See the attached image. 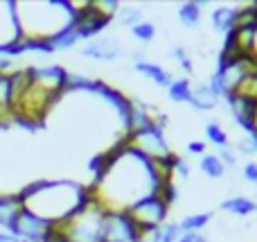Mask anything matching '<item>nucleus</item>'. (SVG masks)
<instances>
[{"instance_id": "1", "label": "nucleus", "mask_w": 257, "mask_h": 242, "mask_svg": "<svg viewBox=\"0 0 257 242\" xmlns=\"http://www.w3.org/2000/svg\"><path fill=\"white\" fill-rule=\"evenodd\" d=\"M23 208L48 224H61L88 197V188L70 181H36L16 193Z\"/></svg>"}, {"instance_id": "2", "label": "nucleus", "mask_w": 257, "mask_h": 242, "mask_svg": "<svg viewBox=\"0 0 257 242\" xmlns=\"http://www.w3.org/2000/svg\"><path fill=\"white\" fill-rule=\"evenodd\" d=\"M18 39L50 43L54 36L70 30L75 7L68 3H14Z\"/></svg>"}, {"instance_id": "3", "label": "nucleus", "mask_w": 257, "mask_h": 242, "mask_svg": "<svg viewBox=\"0 0 257 242\" xmlns=\"http://www.w3.org/2000/svg\"><path fill=\"white\" fill-rule=\"evenodd\" d=\"M104 217H106V208L88 195L86 202L68 220L54 226L61 231L66 242H102Z\"/></svg>"}, {"instance_id": "4", "label": "nucleus", "mask_w": 257, "mask_h": 242, "mask_svg": "<svg viewBox=\"0 0 257 242\" xmlns=\"http://www.w3.org/2000/svg\"><path fill=\"white\" fill-rule=\"evenodd\" d=\"M126 147H131L133 152H138L140 156L149 158V161H167L174 156L172 147L167 143V134H165V125L163 122H154V125L145 127L140 131L124 136Z\"/></svg>"}, {"instance_id": "5", "label": "nucleus", "mask_w": 257, "mask_h": 242, "mask_svg": "<svg viewBox=\"0 0 257 242\" xmlns=\"http://www.w3.org/2000/svg\"><path fill=\"white\" fill-rule=\"evenodd\" d=\"M126 215L136 222V226L140 229L142 238H145V235H149L154 229H158V226H163L165 222H167L169 202L160 193L149 195V197L140 199L138 204H133L126 211Z\"/></svg>"}, {"instance_id": "6", "label": "nucleus", "mask_w": 257, "mask_h": 242, "mask_svg": "<svg viewBox=\"0 0 257 242\" xmlns=\"http://www.w3.org/2000/svg\"><path fill=\"white\" fill-rule=\"evenodd\" d=\"M142 233L126 211H106L102 242H140Z\"/></svg>"}, {"instance_id": "7", "label": "nucleus", "mask_w": 257, "mask_h": 242, "mask_svg": "<svg viewBox=\"0 0 257 242\" xmlns=\"http://www.w3.org/2000/svg\"><path fill=\"white\" fill-rule=\"evenodd\" d=\"M111 18H106L95 3L81 5L79 9L75 7V18H72V30L79 34V39H93V36H99V32L106 30Z\"/></svg>"}, {"instance_id": "8", "label": "nucleus", "mask_w": 257, "mask_h": 242, "mask_svg": "<svg viewBox=\"0 0 257 242\" xmlns=\"http://www.w3.org/2000/svg\"><path fill=\"white\" fill-rule=\"evenodd\" d=\"M48 229H50L48 222H43L41 217H36L34 213L23 208V211L16 215V220H14L9 233L16 235L21 242H43Z\"/></svg>"}, {"instance_id": "9", "label": "nucleus", "mask_w": 257, "mask_h": 242, "mask_svg": "<svg viewBox=\"0 0 257 242\" xmlns=\"http://www.w3.org/2000/svg\"><path fill=\"white\" fill-rule=\"evenodd\" d=\"M122 54V45L115 36H95L81 45V57L97 59V61H113Z\"/></svg>"}, {"instance_id": "10", "label": "nucleus", "mask_w": 257, "mask_h": 242, "mask_svg": "<svg viewBox=\"0 0 257 242\" xmlns=\"http://www.w3.org/2000/svg\"><path fill=\"white\" fill-rule=\"evenodd\" d=\"M23 211V202L18 195H0V226L5 231L12 229L16 215Z\"/></svg>"}, {"instance_id": "11", "label": "nucleus", "mask_w": 257, "mask_h": 242, "mask_svg": "<svg viewBox=\"0 0 257 242\" xmlns=\"http://www.w3.org/2000/svg\"><path fill=\"white\" fill-rule=\"evenodd\" d=\"M133 66H136V70H138V72H142L145 77L154 79L156 84L163 86V89H167V86L174 82L172 72H167L163 66H158V63H154V61H147V59H140V61H133Z\"/></svg>"}, {"instance_id": "12", "label": "nucleus", "mask_w": 257, "mask_h": 242, "mask_svg": "<svg viewBox=\"0 0 257 242\" xmlns=\"http://www.w3.org/2000/svg\"><path fill=\"white\" fill-rule=\"evenodd\" d=\"M190 104L196 109V111H212V109L219 104V98L212 93L210 86L199 84V86H194V91H192Z\"/></svg>"}, {"instance_id": "13", "label": "nucleus", "mask_w": 257, "mask_h": 242, "mask_svg": "<svg viewBox=\"0 0 257 242\" xmlns=\"http://www.w3.org/2000/svg\"><path fill=\"white\" fill-rule=\"evenodd\" d=\"M235 14H237V7H230V5L217 7L212 12V30L219 32V34H228L235 27Z\"/></svg>"}, {"instance_id": "14", "label": "nucleus", "mask_w": 257, "mask_h": 242, "mask_svg": "<svg viewBox=\"0 0 257 242\" xmlns=\"http://www.w3.org/2000/svg\"><path fill=\"white\" fill-rule=\"evenodd\" d=\"M221 211L226 213H232V215H239V217H246L250 213H257V202H253L250 197H230L226 202H221Z\"/></svg>"}, {"instance_id": "15", "label": "nucleus", "mask_w": 257, "mask_h": 242, "mask_svg": "<svg viewBox=\"0 0 257 242\" xmlns=\"http://www.w3.org/2000/svg\"><path fill=\"white\" fill-rule=\"evenodd\" d=\"M192 91H194L192 82L187 79V77H178V79H174L172 84L167 86V98L172 100V102H176V104H183V102L190 104Z\"/></svg>"}, {"instance_id": "16", "label": "nucleus", "mask_w": 257, "mask_h": 242, "mask_svg": "<svg viewBox=\"0 0 257 242\" xmlns=\"http://www.w3.org/2000/svg\"><path fill=\"white\" fill-rule=\"evenodd\" d=\"M201 172H203L205 177H210V179H221V177H226V166H223V161L217 156V154H203L201 156Z\"/></svg>"}, {"instance_id": "17", "label": "nucleus", "mask_w": 257, "mask_h": 242, "mask_svg": "<svg viewBox=\"0 0 257 242\" xmlns=\"http://www.w3.org/2000/svg\"><path fill=\"white\" fill-rule=\"evenodd\" d=\"M181 233L183 231L178 222H165L163 226H158L149 233V242H178Z\"/></svg>"}, {"instance_id": "18", "label": "nucleus", "mask_w": 257, "mask_h": 242, "mask_svg": "<svg viewBox=\"0 0 257 242\" xmlns=\"http://www.w3.org/2000/svg\"><path fill=\"white\" fill-rule=\"evenodd\" d=\"M113 21L122 27L138 25V23L142 21V7H138V5H120V9H117V14L113 16Z\"/></svg>"}, {"instance_id": "19", "label": "nucleus", "mask_w": 257, "mask_h": 242, "mask_svg": "<svg viewBox=\"0 0 257 242\" xmlns=\"http://www.w3.org/2000/svg\"><path fill=\"white\" fill-rule=\"evenodd\" d=\"M201 12H203V3H183L178 7V18L185 27H199Z\"/></svg>"}, {"instance_id": "20", "label": "nucleus", "mask_w": 257, "mask_h": 242, "mask_svg": "<svg viewBox=\"0 0 257 242\" xmlns=\"http://www.w3.org/2000/svg\"><path fill=\"white\" fill-rule=\"evenodd\" d=\"M210 217H212V213H194V215H187L183 217L178 224H181V231L183 233H190V231H201L208 226Z\"/></svg>"}, {"instance_id": "21", "label": "nucleus", "mask_w": 257, "mask_h": 242, "mask_svg": "<svg viewBox=\"0 0 257 242\" xmlns=\"http://www.w3.org/2000/svg\"><path fill=\"white\" fill-rule=\"evenodd\" d=\"M79 34H77L75 30H66V32H61L59 36H54L52 41H50V48H52V52L54 50H70V48H75L77 43H79Z\"/></svg>"}, {"instance_id": "22", "label": "nucleus", "mask_w": 257, "mask_h": 242, "mask_svg": "<svg viewBox=\"0 0 257 242\" xmlns=\"http://www.w3.org/2000/svg\"><path fill=\"white\" fill-rule=\"evenodd\" d=\"M205 136H208V140L212 145H217V147H226V145H228L226 129H223L219 122H214V120H210L208 125H205Z\"/></svg>"}, {"instance_id": "23", "label": "nucleus", "mask_w": 257, "mask_h": 242, "mask_svg": "<svg viewBox=\"0 0 257 242\" xmlns=\"http://www.w3.org/2000/svg\"><path fill=\"white\" fill-rule=\"evenodd\" d=\"M131 34L136 36L140 43H149V41H154V36H156V25L151 21H140L138 25L131 27Z\"/></svg>"}, {"instance_id": "24", "label": "nucleus", "mask_w": 257, "mask_h": 242, "mask_svg": "<svg viewBox=\"0 0 257 242\" xmlns=\"http://www.w3.org/2000/svg\"><path fill=\"white\" fill-rule=\"evenodd\" d=\"M172 57L178 61V66L183 68L185 72H194V63H192V57H190V52H187V48L185 45H174L172 48Z\"/></svg>"}, {"instance_id": "25", "label": "nucleus", "mask_w": 257, "mask_h": 242, "mask_svg": "<svg viewBox=\"0 0 257 242\" xmlns=\"http://www.w3.org/2000/svg\"><path fill=\"white\" fill-rule=\"evenodd\" d=\"M217 156L223 161L226 170H235V166H237V154L232 152L230 145H226V147H217Z\"/></svg>"}, {"instance_id": "26", "label": "nucleus", "mask_w": 257, "mask_h": 242, "mask_svg": "<svg viewBox=\"0 0 257 242\" xmlns=\"http://www.w3.org/2000/svg\"><path fill=\"white\" fill-rule=\"evenodd\" d=\"M237 152L246 154V156L255 154V152H257V138H255V136H248V138H239V140H237Z\"/></svg>"}, {"instance_id": "27", "label": "nucleus", "mask_w": 257, "mask_h": 242, "mask_svg": "<svg viewBox=\"0 0 257 242\" xmlns=\"http://www.w3.org/2000/svg\"><path fill=\"white\" fill-rule=\"evenodd\" d=\"M244 179L248 181V184L257 186V161H248L244 166Z\"/></svg>"}, {"instance_id": "28", "label": "nucleus", "mask_w": 257, "mask_h": 242, "mask_svg": "<svg viewBox=\"0 0 257 242\" xmlns=\"http://www.w3.org/2000/svg\"><path fill=\"white\" fill-rule=\"evenodd\" d=\"M178 242H208V238L201 231H190V233H181Z\"/></svg>"}, {"instance_id": "29", "label": "nucleus", "mask_w": 257, "mask_h": 242, "mask_svg": "<svg viewBox=\"0 0 257 242\" xmlns=\"http://www.w3.org/2000/svg\"><path fill=\"white\" fill-rule=\"evenodd\" d=\"M187 152L190 154H201V156H203L205 154V143H201V140H192V143L187 145Z\"/></svg>"}, {"instance_id": "30", "label": "nucleus", "mask_w": 257, "mask_h": 242, "mask_svg": "<svg viewBox=\"0 0 257 242\" xmlns=\"http://www.w3.org/2000/svg\"><path fill=\"white\" fill-rule=\"evenodd\" d=\"M0 242H21L16 235H12L9 231H0Z\"/></svg>"}, {"instance_id": "31", "label": "nucleus", "mask_w": 257, "mask_h": 242, "mask_svg": "<svg viewBox=\"0 0 257 242\" xmlns=\"http://www.w3.org/2000/svg\"><path fill=\"white\" fill-rule=\"evenodd\" d=\"M255 9H257V3H255Z\"/></svg>"}]
</instances>
